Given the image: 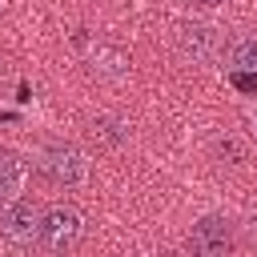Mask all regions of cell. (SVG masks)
I'll list each match as a JSON object with an SVG mask.
<instances>
[{"mask_svg": "<svg viewBox=\"0 0 257 257\" xmlns=\"http://www.w3.org/2000/svg\"><path fill=\"white\" fill-rule=\"evenodd\" d=\"M80 233H84L80 213L72 205H52V209L40 213V237H36V245L48 249V253H68L80 241Z\"/></svg>", "mask_w": 257, "mask_h": 257, "instance_id": "1", "label": "cell"}, {"mask_svg": "<svg viewBox=\"0 0 257 257\" xmlns=\"http://www.w3.org/2000/svg\"><path fill=\"white\" fill-rule=\"evenodd\" d=\"M193 4H225V0H193Z\"/></svg>", "mask_w": 257, "mask_h": 257, "instance_id": "11", "label": "cell"}, {"mask_svg": "<svg viewBox=\"0 0 257 257\" xmlns=\"http://www.w3.org/2000/svg\"><path fill=\"white\" fill-rule=\"evenodd\" d=\"M0 8H4V0H0Z\"/></svg>", "mask_w": 257, "mask_h": 257, "instance_id": "12", "label": "cell"}, {"mask_svg": "<svg viewBox=\"0 0 257 257\" xmlns=\"http://www.w3.org/2000/svg\"><path fill=\"white\" fill-rule=\"evenodd\" d=\"M92 137L100 141V145H108V149H116L124 137H128V128L120 124V120H112V116H100L96 124H92Z\"/></svg>", "mask_w": 257, "mask_h": 257, "instance_id": "8", "label": "cell"}, {"mask_svg": "<svg viewBox=\"0 0 257 257\" xmlns=\"http://www.w3.org/2000/svg\"><path fill=\"white\" fill-rule=\"evenodd\" d=\"M249 241H253V245H257V217H253V221H249Z\"/></svg>", "mask_w": 257, "mask_h": 257, "instance_id": "10", "label": "cell"}, {"mask_svg": "<svg viewBox=\"0 0 257 257\" xmlns=\"http://www.w3.org/2000/svg\"><path fill=\"white\" fill-rule=\"evenodd\" d=\"M20 181H24V169L12 153H0V205H12L16 193H20Z\"/></svg>", "mask_w": 257, "mask_h": 257, "instance_id": "6", "label": "cell"}, {"mask_svg": "<svg viewBox=\"0 0 257 257\" xmlns=\"http://www.w3.org/2000/svg\"><path fill=\"white\" fill-rule=\"evenodd\" d=\"M233 84L241 92H257V72L253 68H233Z\"/></svg>", "mask_w": 257, "mask_h": 257, "instance_id": "9", "label": "cell"}, {"mask_svg": "<svg viewBox=\"0 0 257 257\" xmlns=\"http://www.w3.org/2000/svg\"><path fill=\"white\" fill-rule=\"evenodd\" d=\"M189 245H193V253H201V257H221V253H229V249L237 245L233 221H225V217H205V221H197Z\"/></svg>", "mask_w": 257, "mask_h": 257, "instance_id": "4", "label": "cell"}, {"mask_svg": "<svg viewBox=\"0 0 257 257\" xmlns=\"http://www.w3.org/2000/svg\"><path fill=\"white\" fill-rule=\"evenodd\" d=\"M229 68H253L257 72V36H241L229 44Z\"/></svg>", "mask_w": 257, "mask_h": 257, "instance_id": "7", "label": "cell"}, {"mask_svg": "<svg viewBox=\"0 0 257 257\" xmlns=\"http://www.w3.org/2000/svg\"><path fill=\"white\" fill-rule=\"evenodd\" d=\"M40 177L56 189H72L88 177V161L76 145H48L40 153Z\"/></svg>", "mask_w": 257, "mask_h": 257, "instance_id": "2", "label": "cell"}, {"mask_svg": "<svg viewBox=\"0 0 257 257\" xmlns=\"http://www.w3.org/2000/svg\"><path fill=\"white\" fill-rule=\"evenodd\" d=\"M0 237L8 245H32L40 237V209L32 201H12L0 213Z\"/></svg>", "mask_w": 257, "mask_h": 257, "instance_id": "3", "label": "cell"}, {"mask_svg": "<svg viewBox=\"0 0 257 257\" xmlns=\"http://www.w3.org/2000/svg\"><path fill=\"white\" fill-rule=\"evenodd\" d=\"M181 52L193 56V60H209L217 52V32L205 28V24H185L181 28Z\"/></svg>", "mask_w": 257, "mask_h": 257, "instance_id": "5", "label": "cell"}]
</instances>
